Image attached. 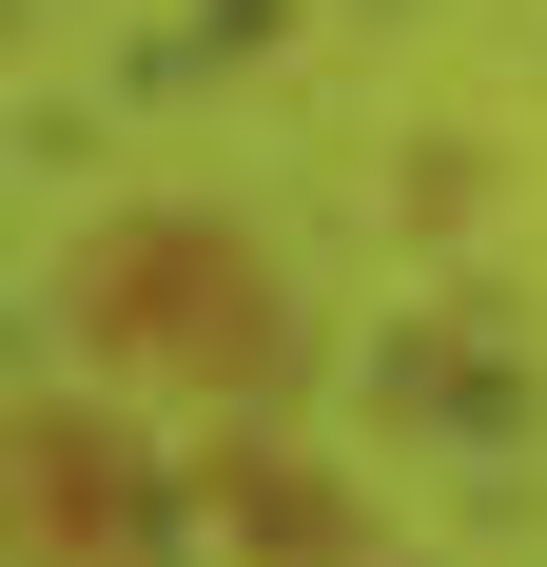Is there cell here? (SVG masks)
I'll return each instance as SVG.
<instances>
[{
  "label": "cell",
  "mask_w": 547,
  "mask_h": 567,
  "mask_svg": "<svg viewBox=\"0 0 547 567\" xmlns=\"http://www.w3.org/2000/svg\"><path fill=\"white\" fill-rule=\"evenodd\" d=\"M196 509H216L255 567H352V509H332V470H293V451H196Z\"/></svg>",
  "instance_id": "obj_3"
},
{
  "label": "cell",
  "mask_w": 547,
  "mask_h": 567,
  "mask_svg": "<svg viewBox=\"0 0 547 567\" xmlns=\"http://www.w3.org/2000/svg\"><path fill=\"white\" fill-rule=\"evenodd\" d=\"M0 489H20V567H157V451H137L117 411L20 392V431H0Z\"/></svg>",
  "instance_id": "obj_2"
},
{
  "label": "cell",
  "mask_w": 547,
  "mask_h": 567,
  "mask_svg": "<svg viewBox=\"0 0 547 567\" xmlns=\"http://www.w3.org/2000/svg\"><path fill=\"white\" fill-rule=\"evenodd\" d=\"M59 313H79L99 372L196 392V411H255L274 372H293V293H274V255L216 235V216H99L59 255Z\"/></svg>",
  "instance_id": "obj_1"
}]
</instances>
